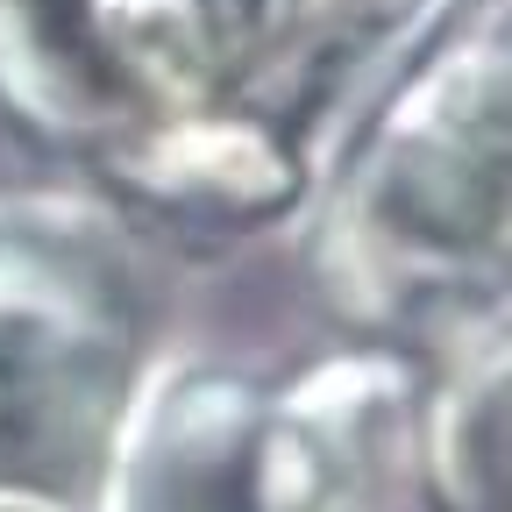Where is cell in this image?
<instances>
[{"label":"cell","instance_id":"obj_1","mask_svg":"<svg viewBox=\"0 0 512 512\" xmlns=\"http://www.w3.org/2000/svg\"><path fill=\"white\" fill-rule=\"evenodd\" d=\"M0 512H64V505H43V498H0Z\"/></svg>","mask_w":512,"mask_h":512}]
</instances>
